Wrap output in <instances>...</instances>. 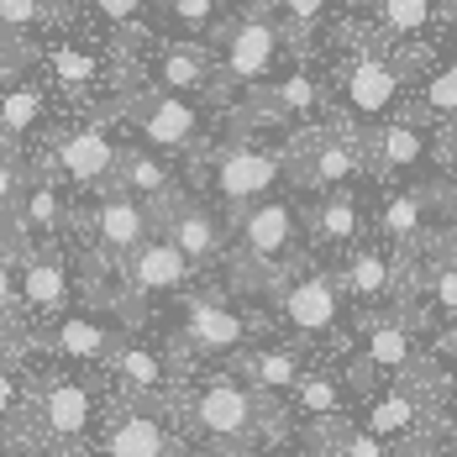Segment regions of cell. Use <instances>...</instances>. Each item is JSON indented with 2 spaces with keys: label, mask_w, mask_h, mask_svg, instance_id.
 Returning <instances> with one entry per match:
<instances>
[{
  "label": "cell",
  "mask_w": 457,
  "mask_h": 457,
  "mask_svg": "<svg viewBox=\"0 0 457 457\" xmlns=\"http://www.w3.org/2000/svg\"><path fill=\"white\" fill-rule=\"evenodd\" d=\"M305 258H311V242H305V195L300 189H278V195L231 216L227 284L237 295L263 300L278 278L295 274Z\"/></svg>",
  "instance_id": "obj_3"
},
{
  "label": "cell",
  "mask_w": 457,
  "mask_h": 457,
  "mask_svg": "<svg viewBox=\"0 0 457 457\" xmlns=\"http://www.w3.org/2000/svg\"><path fill=\"white\" fill-rule=\"evenodd\" d=\"M116 284H121V300L132 305V316L147 320V311H153V305H174L179 295L200 289V284H205V274L184 258V253L169 242V237H163V231H153L137 253L116 269Z\"/></svg>",
  "instance_id": "obj_18"
},
{
  "label": "cell",
  "mask_w": 457,
  "mask_h": 457,
  "mask_svg": "<svg viewBox=\"0 0 457 457\" xmlns=\"http://www.w3.org/2000/svg\"><path fill=\"white\" fill-rule=\"evenodd\" d=\"M158 11L169 16V27H174V32L200 37V32H211V27L221 21L227 0H158Z\"/></svg>",
  "instance_id": "obj_37"
},
{
  "label": "cell",
  "mask_w": 457,
  "mask_h": 457,
  "mask_svg": "<svg viewBox=\"0 0 457 457\" xmlns=\"http://www.w3.org/2000/svg\"><path fill=\"white\" fill-rule=\"evenodd\" d=\"M116 189H127L132 200H142V205H147V211H158V216H163L179 195H189L179 163H174L169 153L142 147V142H127V147H121V163H116Z\"/></svg>",
  "instance_id": "obj_28"
},
{
  "label": "cell",
  "mask_w": 457,
  "mask_h": 457,
  "mask_svg": "<svg viewBox=\"0 0 457 457\" xmlns=\"http://www.w3.org/2000/svg\"><path fill=\"white\" fill-rule=\"evenodd\" d=\"M116 405L111 384L100 368H32V389H27V411L11 436V447H43V453H69L85 457L95 442L105 411Z\"/></svg>",
  "instance_id": "obj_2"
},
{
  "label": "cell",
  "mask_w": 457,
  "mask_h": 457,
  "mask_svg": "<svg viewBox=\"0 0 457 457\" xmlns=\"http://www.w3.org/2000/svg\"><path fill=\"white\" fill-rule=\"evenodd\" d=\"M447 205L436 195V179H420V184H384L378 200H373V237L405 258H420L431 247L447 242Z\"/></svg>",
  "instance_id": "obj_14"
},
{
  "label": "cell",
  "mask_w": 457,
  "mask_h": 457,
  "mask_svg": "<svg viewBox=\"0 0 457 457\" xmlns=\"http://www.w3.org/2000/svg\"><path fill=\"white\" fill-rule=\"evenodd\" d=\"M337 269V284L353 305V316H378V311H400L405 300V278H411V258L384 247L378 237L358 242L347 258L331 263Z\"/></svg>",
  "instance_id": "obj_23"
},
{
  "label": "cell",
  "mask_w": 457,
  "mask_h": 457,
  "mask_svg": "<svg viewBox=\"0 0 457 457\" xmlns=\"http://www.w3.org/2000/svg\"><path fill=\"white\" fill-rule=\"evenodd\" d=\"M363 142H368V179L378 184H420L436 179V169H442V132L426 127L411 111H400L384 127L363 132Z\"/></svg>",
  "instance_id": "obj_19"
},
{
  "label": "cell",
  "mask_w": 457,
  "mask_h": 457,
  "mask_svg": "<svg viewBox=\"0 0 457 457\" xmlns=\"http://www.w3.org/2000/svg\"><path fill=\"white\" fill-rule=\"evenodd\" d=\"M47 5H53V11L63 16V11H69V5H79V0H47Z\"/></svg>",
  "instance_id": "obj_46"
},
{
  "label": "cell",
  "mask_w": 457,
  "mask_h": 457,
  "mask_svg": "<svg viewBox=\"0 0 457 457\" xmlns=\"http://www.w3.org/2000/svg\"><path fill=\"white\" fill-rule=\"evenodd\" d=\"M147 85L169 95H189V100L216 95V58L200 43H169L147 58Z\"/></svg>",
  "instance_id": "obj_29"
},
{
  "label": "cell",
  "mask_w": 457,
  "mask_h": 457,
  "mask_svg": "<svg viewBox=\"0 0 457 457\" xmlns=\"http://www.w3.org/2000/svg\"><path fill=\"white\" fill-rule=\"evenodd\" d=\"M0 453H11V457H69V453H43V447H0Z\"/></svg>",
  "instance_id": "obj_45"
},
{
  "label": "cell",
  "mask_w": 457,
  "mask_h": 457,
  "mask_svg": "<svg viewBox=\"0 0 457 457\" xmlns=\"http://www.w3.org/2000/svg\"><path fill=\"white\" fill-rule=\"evenodd\" d=\"M153 231H158V211H147L142 200H132L116 184L90 195L85 211H74V237L85 242V258L105 263V269H121Z\"/></svg>",
  "instance_id": "obj_15"
},
{
  "label": "cell",
  "mask_w": 457,
  "mask_h": 457,
  "mask_svg": "<svg viewBox=\"0 0 457 457\" xmlns=\"http://www.w3.org/2000/svg\"><path fill=\"white\" fill-rule=\"evenodd\" d=\"M27 63H32V47H5L0 43V85H11Z\"/></svg>",
  "instance_id": "obj_44"
},
{
  "label": "cell",
  "mask_w": 457,
  "mask_h": 457,
  "mask_svg": "<svg viewBox=\"0 0 457 457\" xmlns=\"http://www.w3.org/2000/svg\"><path fill=\"white\" fill-rule=\"evenodd\" d=\"M85 457H195L184 442L174 405H142V400H116Z\"/></svg>",
  "instance_id": "obj_17"
},
{
  "label": "cell",
  "mask_w": 457,
  "mask_h": 457,
  "mask_svg": "<svg viewBox=\"0 0 457 457\" xmlns=\"http://www.w3.org/2000/svg\"><path fill=\"white\" fill-rule=\"evenodd\" d=\"M242 457H311V453H305V442H300V436L278 431L274 442H263V447H253V453H242Z\"/></svg>",
  "instance_id": "obj_43"
},
{
  "label": "cell",
  "mask_w": 457,
  "mask_h": 457,
  "mask_svg": "<svg viewBox=\"0 0 457 457\" xmlns=\"http://www.w3.org/2000/svg\"><path fill=\"white\" fill-rule=\"evenodd\" d=\"M16 284H21L16 326L21 331H37V326L58 320L63 311H74L85 300V263L69 247L27 253V258H16Z\"/></svg>",
  "instance_id": "obj_20"
},
{
  "label": "cell",
  "mask_w": 457,
  "mask_h": 457,
  "mask_svg": "<svg viewBox=\"0 0 457 457\" xmlns=\"http://www.w3.org/2000/svg\"><path fill=\"white\" fill-rule=\"evenodd\" d=\"M116 116H85L63 132H53V142L43 147L37 169L53 174L69 195H100L116 184V163H121V147L127 142L111 132Z\"/></svg>",
  "instance_id": "obj_12"
},
{
  "label": "cell",
  "mask_w": 457,
  "mask_h": 457,
  "mask_svg": "<svg viewBox=\"0 0 457 457\" xmlns=\"http://www.w3.org/2000/svg\"><path fill=\"white\" fill-rule=\"evenodd\" d=\"M426 358L442 368L447 378H457V320H442V326H426Z\"/></svg>",
  "instance_id": "obj_40"
},
{
  "label": "cell",
  "mask_w": 457,
  "mask_h": 457,
  "mask_svg": "<svg viewBox=\"0 0 457 457\" xmlns=\"http://www.w3.org/2000/svg\"><path fill=\"white\" fill-rule=\"evenodd\" d=\"M263 305H269V320H274L278 337L300 342L311 358H342L353 320H358L342 284H337V269L320 258H305L295 274H284L263 295Z\"/></svg>",
  "instance_id": "obj_5"
},
{
  "label": "cell",
  "mask_w": 457,
  "mask_h": 457,
  "mask_svg": "<svg viewBox=\"0 0 457 457\" xmlns=\"http://www.w3.org/2000/svg\"><path fill=\"white\" fill-rule=\"evenodd\" d=\"M447 247H453V253H457V221H453V227H447Z\"/></svg>",
  "instance_id": "obj_47"
},
{
  "label": "cell",
  "mask_w": 457,
  "mask_h": 457,
  "mask_svg": "<svg viewBox=\"0 0 457 457\" xmlns=\"http://www.w3.org/2000/svg\"><path fill=\"white\" fill-rule=\"evenodd\" d=\"M158 231L179 247L184 258L200 269V274H227V258H231V221L205 200V195H179L163 216H158Z\"/></svg>",
  "instance_id": "obj_25"
},
{
  "label": "cell",
  "mask_w": 457,
  "mask_h": 457,
  "mask_svg": "<svg viewBox=\"0 0 457 457\" xmlns=\"http://www.w3.org/2000/svg\"><path fill=\"white\" fill-rule=\"evenodd\" d=\"M311 363H316V358H311L300 342H289V337H278V331H274V337L253 342L247 353H237L227 368L242 378V384H253L269 405H284V400L295 395V384L305 378V368H311Z\"/></svg>",
  "instance_id": "obj_27"
},
{
  "label": "cell",
  "mask_w": 457,
  "mask_h": 457,
  "mask_svg": "<svg viewBox=\"0 0 457 457\" xmlns=\"http://www.w3.org/2000/svg\"><path fill=\"white\" fill-rule=\"evenodd\" d=\"M405 90H411L405 58H395L384 47H363L342 63L331 105H337V121H347L353 132H373V127H384L389 116H400L411 105Z\"/></svg>",
  "instance_id": "obj_8"
},
{
  "label": "cell",
  "mask_w": 457,
  "mask_h": 457,
  "mask_svg": "<svg viewBox=\"0 0 457 457\" xmlns=\"http://www.w3.org/2000/svg\"><path fill=\"white\" fill-rule=\"evenodd\" d=\"M263 337H274L269 305H258L253 295H237L231 284H216V289L200 284V289L179 295L174 316L163 326V342L189 368H221Z\"/></svg>",
  "instance_id": "obj_4"
},
{
  "label": "cell",
  "mask_w": 457,
  "mask_h": 457,
  "mask_svg": "<svg viewBox=\"0 0 457 457\" xmlns=\"http://www.w3.org/2000/svg\"><path fill=\"white\" fill-rule=\"evenodd\" d=\"M174 420L195 457H242L278 431V405H269L253 384H242L227 363L189 368L184 389L174 395Z\"/></svg>",
  "instance_id": "obj_1"
},
{
  "label": "cell",
  "mask_w": 457,
  "mask_h": 457,
  "mask_svg": "<svg viewBox=\"0 0 457 457\" xmlns=\"http://www.w3.org/2000/svg\"><path fill=\"white\" fill-rule=\"evenodd\" d=\"M100 373H105V384H111L116 400L174 405V395H179L184 378H189V363L163 342V331H147V320H142V326H132V331L116 342V353L105 358Z\"/></svg>",
  "instance_id": "obj_10"
},
{
  "label": "cell",
  "mask_w": 457,
  "mask_h": 457,
  "mask_svg": "<svg viewBox=\"0 0 457 457\" xmlns=\"http://www.w3.org/2000/svg\"><path fill=\"white\" fill-rule=\"evenodd\" d=\"M27 389H32V353L21 347V337L11 331L0 347V447H11L21 411H27Z\"/></svg>",
  "instance_id": "obj_30"
},
{
  "label": "cell",
  "mask_w": 457,
  "mask_h": 457,
  "mask_svg": "<svg viewBox=\"0 0 457 457\" xmlns=\"http://www.w3.org/2000/svg\"><path fill=\"white\" fill-rule=\"evenodd\" d=\"M305 453L311 457H395V447H384L363 420H342V426H326L316 436H305Z\"/></svg>",
  "instance_id": "obj_33"
},
{
  "label": "cell",
  "mask_w": 457,
  "mask_h": 457,
  "mask_svg": "<svg viewBox=\"0 0 457 457\" xmlns=\"http://www.w3.org/2000/svg\"><path fill=\"white\" fill-rule=\"evenodd\" d=\"M263 11L274 16L284 32H316L320 21H326V0H263Z\"/></svg>",
  "instance_id": "obj_38"
},
{
  "label": "cell",
  "mask_w": 457,
  "mask_h": 457,
  "mask_svg": "<svg viewBox=\"0 0 457 457\" xmlns=\"http://www.w3.org/2000/svg\"><path fill=\"white\" fill-rule=\"evenodd\" d=\"M342 373L353 378V389L368 395L378 384H395V378H411L426 368V331L415 326L405 311H378V316H358L353 320V337L342 347Z\"/></svg>",
  "instance_id": "obj_7"
},
{
  "label": "cell",
  "mask_w": 457,
  "mask_h": 457,
  "mask_svg": "<svg viewBox=\"0 0 457 457\" xmlns=\"http://www.w3.org/2000/svg\"><path fill=\"white\" fill-rule=\"evenodd\" d=\"M137 320H127L111 305H95V300H79L74 311H63L58 320H47L37 331H21V347L37 358H53L63 368H105V358L116 353V342L132 331Z\"/></svg>",
  "instance_id": "obj_11"
},
{
  "label": "cell",
  "mask_w": 457,
  "mask_h": 457,
  "mask_svg": "<svg viewBox=\"0 0 457 457\" xmlns=\"http://www.w3.org/2000/svg\"><path fill=\"white\" fill-rule=\"evenodd\" d=\"M58 74H63V85H90L95 79V58H85V53H58Z\"/></svg>",
  "instance_id": "obj_42"
},
{
  "label": "cell",
  "mask_w": 457,
  "mask_h": 457,
  "mask_svg": "<svg viewBox=\"0 0 457 457\" xmlns=\"http://www.w3.org/2000/svg\"><path fill=\"white\" fill-rule=\"evenodd\" d=\"M85 5H90L105 27H116V32H132V37H147L142 16H147V5H153V0H85Z\"/></svg>",
  "instance_id": "obj_39"
},
{
  "label": "cell",
  "mask_w": 457,
  "mask_h": 457,
  "mask_svg": "<svg viewBox=\"0 0 457 457\" xmlns=\"http://www.w3.org/2000/svg\"><path fill=\"white\" fill-rule=\"evenodd\" d=\"M43 121H47V95L32 79L16 74L11 85H0V142H16L21 147Z\"/></svg>",
  "instance_id": "obj_32"
},
{
  "label": "cell",
  "mask_w": 457,
  "mask_h": 457,
  "mask_svg": "<svg viewBox=\"0 0 457 457\" xmlns=\"http://www.w3.org/2000/svg\"><path fill=\"white\" fill-rule=\"evenodd\" d=\"M436 21V0H378V27L400 43L420 37Z\"/></svg>",
  "instance_id": "obj_36"
},
{
  "label": "cell",
  "mask_w": 457,
  "mask_h": 457,
  "mask_svg": "<svg viewBox=\"0 0 457 457\" xmlns=\"http://www.w3.org/2000/svg\"><path fill=\"white\" fill-rule=\"evenodd\" d=\"M195 179L200 195L231 221L237 211L289 189V142L278 147V142H258L253 132H231L227 142H211L195 158Z\"/></svg>",
  "instance_id": "obj_6"
},
{
  "label": "cell",
  "mask_w": 457,
  "mask_h": 457,
  "mask_svg": "<svg viewBox=\"0 0 457 457\" xmlns=\"http://www.w3.org/2000/svg\"><path fill=\"white\" fill-rule=\"evenodd\" d=\"M358 389H353V378L342 373L337 358H316V363L305 368V378L295 384V395L278 405V426L289 431V436H316L326 426H342V420H358Z\"/></svg>",
  "instance_id": "obj_22"
},
{
  "label": "cell",
  "mask_w": 457,
  "mask_h": 457,
  "mask_svg": "<svg viewBox=\"0 0 457 457\" xmlns=\"http://www.w3.org/2000/svg\"><path fill=\"white\" fill-rule=\"evenodd\" d=\"M368 179V142L347 121H326L311 132L289 137V189L300 195H326Z\"/></svg>",
  "instance_id": "obj_13"
},
{
  "label": "cell",
  "mask_w": 457,
  "mask_h": 457,
  "mask_svg": "<svg viewBox=\"0 0 457 457\" xmlns=\"http://www.w3.org/2000/svg\"><path fill=\"white\" fill-rule=\"evenodd\" d=\"M400 311L426 331V326H442L457 320V253L442 242L431 253L411 258V278H405V300Z\"/></svg>",
  "instance_id": "obj_26"
},
{
  "label": "cell",
  "mask_w": 457,
  "mask_h": 457,
  "mask_svg": "<svg viewBox=\"0 0 457 457\" xmlns=\"http://www.w3.org/2000/svg\"><path fill=\"white\" fill-rule=\"evenodd\" d=\"M284 37H289V32L278 27L269 11H247V16L227 21L221 47L211 53V58H216V95L263 90L278 74V63H284Z\"/></svg>",
  "instance_id": "obj_16"
},
{
  "label": "cell",
  "mask_w": 457,
  "mask_h": 457,
  "mask_svg": "<svg viewBox=\"0 0 457 457\" xmlns=\"http://www.w3.org/2000/svg\"><path fill=\"white\" fill-rule=\"evenodd\" d=\"M32 158H27V147H16V142H0V231L5 221L16 216V205H21V195H27V179H32Z\"/></svg>",
  "instance_id": "obj_35"
},
{
  "label": "cell",
  "mask_w": 457,
  "mask_h": 457,
  "mask_svg": "<svg viewBox=\"0 0 457 457\" xmlns=\"http://www.w3.org/2000/svg\"><path fill=\"white\" fill-rule=\"evenodd\" d=\"M405 111L420 116L426 127H436L442 137H457V58L436 63V69L420 79V90H415V100Z\"/></svg>",
  "instance_id": "obj_31"
},
{
  "label": "cell",
  "mask_w": 457,
  "mask_h": 457,
  "mask_svg": "<svg viewBox=\"0 0 457 457\" xmlns=\"http://www.w3.org/2000/svg\"><path fill=\"white\" fill-rule=\"evenodd\" d=\"M116 121H127L137 132L142 147L169 153V158H200L211 147V116L200 100L189 95H169V90H127L116 100Z\"/></svg>",
  "instance_id": "obj_9"
},
{
  "label": "cell",
  "mask_w": 457,
  "mask_h": 457,
  "mask_svg": "<svg viewBox=\"0 0 457 457\" xmlns=\"http://www.w3.org/2000/svg\"><path fill=\"white\" fill-rule=\"evenodd\" d=\"M47 21H58L47 0H0V43L5 47H27Z\"/></svg>",
  "instance_id": "obj_34"
},
{
  "label": "cell",
  "mask_w": 457,
  "mask_h": 457,
  "mask_svg": "<svg viewBox=\"0 0 457 457\" xmlns=\"http://www.w3.org/2000/svg\"><path fill=\"white\" fill-rule=\"evenodd\" d=\"M368 237H373V205L358 195V184L326 189V195H305V242H311V258L337 263L358 242H368Z\"/></svg>",
  "instance_id": "obj_24"
},
{
  "label": "cell",
  "mask_w": 457,
  "mask_h": 457,
  "mask_svg": "<svg viewBox=\"0 0 457 457\" xmlns=\"http://www.w3.org/2000/svg\"><path fill=\"white\" fill-rule=\"evenodd\" d=\"M16 311H21L16 258H11V253H0V331H16Z\"/></svg>",
  "instance_id": "obj_41"
},
{
  "label": "cell",
  "mask_w": 457,
  "mask_h": 457,
  "mask_svg": "<svg viewBox=\"0 0 457 457\" xmlns=\"http://www.w3.org/2000/svg\"><path fill=\"white\" fill-rule=\"evenodd\" d=\"M69 237H74V200H69V189L53 174L32 169L16 216L0 231V253L27 258V253H47V247H69Z\"/></svg>",
  "instance_id": "obj_21"
}]
</instances>
